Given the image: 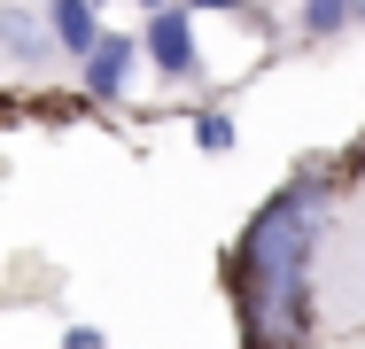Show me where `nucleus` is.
Wrapping results in <instances>:
<instances>
[{
	"mask_svg": "<svg viewBox=\"0 0 365 349\" xmlns=\"http://www.w3.org/2000/svg\"><path fill=\"white\" fill-rule=\"evenodd\" d=\"M319 187H280L241 233V326L257 349H295V334L311 326L303 264L319 241Z\"/></svg>",
	"mask_w": 365,
	"mask_h": 349,
	"instance_id": "nucleus-1",
	"label": "nucleus"
},
{
	"mask_svg": "<svg viewBox=\"0 0 365 349\" xmlns=\"http://www.w3.org/2000/svg\"><path fill=\"white\" fill-rule=\"evenodd\" d=\"M148 63L163 70V78H187V70H195V16H187V8H155V24H148Z\"/></svg>",
	"mask_w": 365,
	"mask_h": 349,
	"instance_id": "nucleus-2",
	"label": "nucleus"
},
{
	"mask_svg": "<svg viewBox=\"0 0 365 349\" xmlns=\"http://www.w3.org/2000/svg\"><path fill=\"white\" fill-rule=\"evenodd\" d=\"M140 47L148 39H109V31H101V47L86 55V93H93V101H117L125 78H133V63H140Z\"/></svg>",
	"mask_w": 365,
	"mask_h": 349,
	"instance_id": "nucleus-3",
	"label": "nucleus"
},
{
	"mask_svg": "<svg viewBox=\"0 0 365 349\" xmlns=\"http://www.w3.org/2000/svg\"><path fill=\"white\" fill-rule=\"evenodd\" d=\"M47 31H55V47L78 55V63L101 47V31H93V0H47Z\"/></svg>",
	"mask_w": 365,
	"mask_h": 349,
	"instance_id": "nucleus-4",
	"label": "nucleus"
},
{
	"mask_svg": "<svg viewBox=\"0 0 365 349\" xmlns=\"http://www.w3.org/2000/svg\"><path fill=\"white\" fill-rule=\"evenodd\" d=\"M0 24H8V55H16L24 70H31L39 55H47V47H39V24H31V8H8Z\"/></svg>",
	"mask_w": 365,
	"mask_h": 349,
	"instance_id": "nucleus-5",
	"label": "nucleus"
},
{
	"mask_svg": "<svg viewBox=\"0 0 365 349\" xmlns=\"http://www.w3.org/2000/svg\"><path fill=\"white\" fill-rule=\"evenodd\" d=\"M350 16H358V0H303V31H311V39H327V31H342Z\"/></svg>",
	"mask_w": 365,
	"mask_h": 349,
	"instance_id": "nucleus-6",
	"label": "nucleus"
},
{
	"mask_svg": "<svg viewBox=\"0 0 365 349\" xmlns=\"http://www.w3.org/2000/svg\"><path fill=\"white\" fill-rule=\"evenodd\" d=\"M195 140H202V147H233V125H225V117H202V132H195Z\"/></svg>",
	"mask_w": 365,
	"mask_h": 349,
	"instance_id": "nucleus-7",
	"label": "nucleus"
},
{
	"mask_svg": "<svg viewBox=\"0 0 365 349\" xmlns=\"http://www.w3.org/2000/svg\"><path fill=\"white\" fill-rule=\"evenodd\" d=\"M63 349H101V334H93V326H71V334H63Z\"/></svg>",
	"mask_w": 365,
	"mask_h": 349,
	"instance_id": "nucleus-8",
	"label": "nucleus"
},
{
	"mask_svg": "<svg viewBox=\"0 0 365 349\" xmlns=\"http://www.w3.org/2000/svg\"><path fill=\"white\" fill-rule=\"evenodd\" d=\"M195 8H241V0H195Z\"/></svg>",
	"mask_w": 365,
	"mask_h": 349,
	"instance_id": "nucleus-9",
	"label": "nucleus"
},
{
	"mask_svg": "<svg viewBox=\"0 0 365 349\" xmlns=\"http://www.w3.org/2000/svg\"><path fill=\"white\" fill-rule=\"evenodd\" d=\"M148 8H171V0H148Z\"/></svg>",
	"mask_w": 365,
	"mask_h": 349,
	"instance_id": "nucleus-10",
	"label": "nucleus"
},
{
	"mask_svg": "<svg viewBox=\"0 0 365 349\" xmlns=\"http://www.w3.org/2000/svg\"><path fill=\"white\" fill-rule=\"evenodd\" d=\"M358 24H365V0H358Z\"/></svg>",
	"mask_w": 365,
	"mask_h": 349,
	"instance_id": "nucleus-11",
	"label": "nucleus"
}]
</instances>
